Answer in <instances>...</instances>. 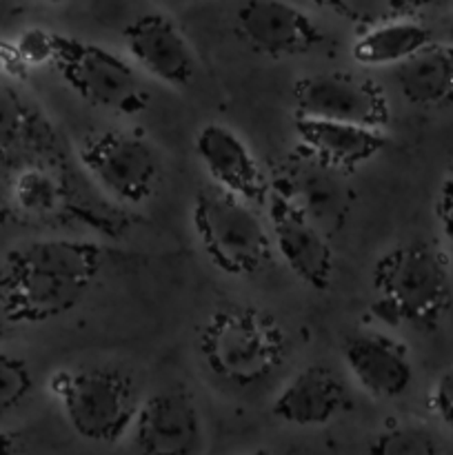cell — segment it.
I'll return each mask as SVG.
<instances>
[{"label":"cell","instance_id":"1","mask_svg":"<svg viewBox=\"0 0 453 455\" xmlns=\"http://www.w3.org/2000/svg\"><path fill=\"white\" fill-rule=\"evenodd\" d=\"M107 265V251L84 238H40L0 262V314L9 323L40 324L71 314Z\"/></svg>","mask_w":453,"mask_h":455},{"label":"cell","instance_id":"2","mask_svg":"<svg viewBox=\"0 0 453 455\" xmlns=\"http://www.w3.org/2000/svg\"><path fill=\"white\" fill-rule=\"evenodd\" d=\"M198 355L207 371L234 387L269 380L289 355V333L274 314L225 302L198 329Z\"/></svg>","mask_w":453,"mask_h":455},{"label":"cell","instance_id":"3","mask_svg":"<svg viewBox=\"0 0 453 455\" xmlns=\"http://www.w3.org/2000/svg\"><path fill=\"white\" fill-rule=\"evenodd\" d=\"M371 287L385 323L435 329L453 305L451 262L431 243L395 244L373 262Z\"/></svg>","mask_w":453,"mask_h":455},{"label":"cell","instance_id":"4","mask_svg":"<svg viewBox=\"0 0 453 455\" xmlns=\"http://www.w3.org/2000/svg\"><path fill=\"white\" fill-rule=\"evenodd\" d=\"M191 229L207 260L226 275L247 278L274 262L269 225L258 209L213 182L195 191Z\"/></svg>","mask_w":453,"mask_h":455},{"label":"cell","instance_id":"5","mask_svg":"<svg viewBox=\"0 0 453 455\" xmlns=\"http://www.w3.org/2000/svg\"><path fill=\"white\" fill-rule=\"evenodd\" d=\"M52 391L71 429L98 444L123 440L142 403L131 376L109 367L58 371L52 378Z\"/></svg>","mask_w":453,"mask_h":455},{"label":"cell","instance_id":"6","mask_svg":"<svg viewBox=\"0 0 453 455\" xmlns=\"http://www.w3.org/2000/svg\"><path fill=\"white\" fill-rule=\"evenodd\" d=\"M52 65L76 96L98 109L133 116L149 105L136 67L102 44L58 34Z\"/></svg>","mask_w":453,"mask_h":455},{"label":"cell","instance_id":"7","mask_svg":"<svg viewBox=\"0 0 453 455\" xmlns=\"http://www.w3.org/2000/svg\"><path fill=\"white\" fill-rule=\"evenodd\" d=\"M80 163L107 196L131 207L145 204L163 178L158 149L129 129L89 133L80 145Z\"/></svg>","mask_w":453,"mask_h":455},{"label":"cell","instance_id":"8","mask_svg":"<svg viewBox=\"0 0 453 455\" xmlns=\"http://www.w3.org/2000/svg\"><path fill=\"white\" fill-rule=\"evenodd\" d=\"M266 225L275 256L314 291H327L336 275V253L322 227L280 187L271 185Z\"/></svg>","mask_w":453,"mask_h":455},{"label":"cell","instance_id":"9","mask_svg":"<svg viewBox=\"0 0 453 455\" xmlns=\"http://www.w3.org/2000/svg\"><path fill=\"white\" fill-rule=\"evenodd\" d=\"M296 116L385 129L391 105L385 89L369 76L349 71L311 74L293 83Z\"/></svg>","mask_w":453,"mask_h":455},{"label":"cell","instance_id":"10","mask_svg":"<svg viewBox=\"0 0 453 455\" xmlns=\"http://www.w3.org/2000/svg\"><path fill=\"white\" fill-rule=\"evenodd\" d=\"M235 31L251 52L275 60L306 56L324 43L322 27L289 0H242Z\"/></svg>","mask_w":453,"mask_h":455},{"label":"cell","instance_id":"11","mask_svg":"<svg viewBox=\"0 0 453 455\" xmlns=\"http://www.w3.org/2000/svg\"><path fill=\"white\" fill-rule=\"evenodd\" d=\"M129 434L138 455H200L203 418L189 391L167 387L142 400Z\"/></svg>","mask_w":453,"mask_h":455},{"label":"cell","instance_id":"12","mask_svg":"<svg viewBox=\"0 0 453 455\" xmlns=\"http://www.w3.org/2000/svg\"><path fill=\"white\" fill-rule=\"evenodd\" d=\"M194 151L213 185L253 207H265L271 182L238 132L222 123H204L194 138Z\"/></svg>","mask_w":453,"mask_h":455},{"label":"cell","instance_id":"13","mask_svg":"<svg viewBox=\"0 0 453 455\" xmlns=\"http://www.w3.org/2000/svg\"><path fill=\"white\" fill-rule=\"evenodd\" d=\"M131 60L167 87H189L198 71L195 53L180 27L164 13H142L123 31Z\"/></svg>","mask_w":453,"mask_h":455},{"label":"cell","instance_id":"14","mask_svg":"<svg viewBox=\"0 0 453 455\" xmlns=\"http://www.w3.org/2000/svg\"><path fill=\"white\" fill-rule=\"evenodd\" d=\"M342 363L351 380L376 400H395L413 385L409 349L380 331H355L342 345Z\"/></svg>","mask_w":453,"mask_h":455},{"label":"cell","instance_id":"15","mask_svg":"<svg viewBox=\"0 0 453 455\" xmlns=\"http://www.w3.org/2000/svg\"><path fill=\"white\" fill-rule=\"evenodd\" d=\"M349 395L340 373L327 364H309L293 373L271 403L280 422L300 429L327 427L346 409Z\"/></svg>","mask_w":453,"mask_h":455},{"label":"cell","instance_id":"16","mask_svg":"<svg viewBox=\"0 0 453 455\" xmlns=\"http://www.w3.org/2000/svg\"><path fill=\"white\" fill-rule=\"evenodd\" d=\"M296 136L302 149L340 173L371 163L386 147L385 129L305 116H296Z\"/></svg>","mask_w":453,"mask_h":455},{"label":"cell","instance_id":"17","mask_svg":"<svg viewBox=\"0 0 453 455\" xmlns=\"http://www.w3.org/2000/svg\"><path fill=\"white\" fill-rule=\"evenodd\" d=\"M280 189L287 191L322 229H340L351 209L340 172L327 167L300 147L284 164Z\"/></svg>","mask_w":453,"mask_h":455},{"label":"cell","instance_id":"18","mask_svg":"<svg viewBox=\"0 0 453 455\" xmlns=\"http://www.w3.org/2000/svg\"><path fill=\"white\" fill-rule=\"evenodd\" d=\"M400 96L413 107L440 109L453 102V44L433 43L393 67Z\"/></svg>","mask_w":453,"mask_h":455},{"label":"cell","instance_id":"19","mask_svg":"<svg viewBox=\"0 0 453 455\" xmlns=\"http://www.w3.org/2000/svg\"><path fill=\"white\" fill-rule=\"evenodd\" d=\"M433 40L431 31L416 18L367 27L351 44V58L364 67H391L404 62Z\"/></svg>","mask_w":453,"mask_h":455},{"label":"cell","instance_id":"20","mask_svg":"<svg viewBox=\"0 0 453 455\" xmlns=\"http://www.w3.org/2000/svg\"><path fill=\"white\" fill-rule=\"evenodd\" d=\"M311 3L340 20L367 29L400 18H416L429 0H311Z\"/></svg>","mask_w":453,"mask_h":455},{"label":"cell","instance_id":"21","mask_svg":"<svg viewBox=\"0 0 453 455\" xmlns=\"http://www.w3.org/2000/svg\"><path fill=\"white\" fill-rule=\"evenodd\" d=\"M13 204L29 216H47L62 203V189L53 173L40 167H27L18 172L12 182Z\"/></svg>","mask_w":453,"mask_h":455},{"label":"cell","instance_id":"22","mask_svg":"<svg viewBox=\"0 0 453 455\" xmlns=\"http://www.w3.org/2000/svg\"><path fill=\"white\" fill-rule=\"evenodd\" d=\"M367 455H442V451L422 427L391 425L371 440Z\"/></svg>","mask_w":453,"mask_h":455},{"label":"cell","instance_id":"23","mask_svg":"<svg viewBox=\"0 0 453 455\" xmlns=\"http://www.w3.org/2000/svg\"><path fill=\"white\" fill-rule=\"evenodd\" d=\"M34 389V373L25 360L0 354V413L12 411L25 403Z\"/></svg>","mask_w":453,"mask_h":455},{"label":"cell","instance_id":"24","mask_svg":"<svg viewBox=\"0 0 453 455\" xmlns=\"http://www.w3.org/2000/svg\"><path fill=\"white\" fill-rule=\"evenodd\" d=\"M56 36L44 29H27L16 44V53L25 65H44L53 60Z\"/></svg>","mask_w":453,"mask_h":455},{"label":"cell","instance_id":"25","mask_svg":"<svg viewBox=\"0 0 453 455\" xmlns=\"http://www.w3.org/2000/svg\"><path fill=\"white\" fill-rule=\"evenodd\" d=\"M25 124V109L9 87L0 84V145L12 142Z\"/></svg>","mask_w":453,"mask_h":455},{"label":"cell","instance_id":"26","mask_svg":"<svg viewBox=\"0 0 453 455\" xmlns=\"http://www.w3.org/2000/svg\"><path fill=\"white\" fill-rule=\"evenodd\" d=\"M431 409L444 427L453 431V364H449L431 389Z\"/></svg>","mask_w":453,"mask_h":455},{"label":"cell","instance_id":"27","mask_svg":"<svg viewBox=\"0 0 453 455\" xmlns=\"http://www.w3.org/2000/svg\"><path fill=\"white\" fill-rule=\"evenodd\" d=\"M433 213L440 229H442V235L453 244V167L449 169L447 176L440 182L438 194H435Z\"/></svg>","mask_w":453,"mask_h":455},{"label":"cell","instance_id":"28","mask_svg":"<svg viewBox=\"0 0 453 455\" xmlns=\"http://www.w3.org/2000/svg\"><path fill=\"white\" fill-rule=\"evenodd\" d=\"M20 451V440L18 435L0 431V455H18Z\"/></svg>","mask_w":453,"mask_h":455},{"label":"cell","instance_id":"29","mask_svg":"<svg viewBox=\"0 0 453 455\" xmlns=\"http://www.w3.org/2000/svg\"><path fill=\"white\" fill-rule=\"evenodd\" d=\"M247 455H289V453H280V451H274V449H258V451H251Z\"/></svg>","mask_w":453,"mask_h":455},{"label":"cell","instance_id":"30","mask_svg":"<svg viewBox=\"0 0 453 455\" xmlns=\"http://www.w3.org/2000/svg\"><path fill=\"white\" fill-rule=\"evenodd\" d=\"M449 44H453V20L451 25H449Z\"/></svg>","mask_w":453,"mask_h":455},{"label":"cell","instance_id":"31","mask_svg":"<svg viewBox=\"0 0 453 455\" xmlns=\"http://www.w3.org/2000/svg\"><path fill=\"white\" fill-rule=\"evenodd\" d=\"M40 3H47V4H60V3H65V0H40Z\"/></svg>","mask_w":453,"mask_h":455}]
</instances>
